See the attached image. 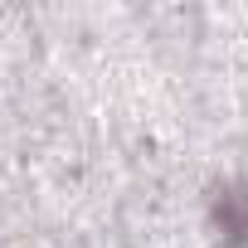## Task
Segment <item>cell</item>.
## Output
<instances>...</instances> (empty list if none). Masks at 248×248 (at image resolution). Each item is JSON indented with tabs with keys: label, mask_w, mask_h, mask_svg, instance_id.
<instances>
[{
	"label": "cell",
	"mask_w": 248,
	"mask_h": 248,
	"mask_svg": "<svg viewBox=\"0 0 248 248\" xmlns=\"http://www.w3.org/2000/svg\"><path fill=\"white\" fill-rule=\"evenodd\" d=\"M204 229L214 248H248V175H224L209 185Z\"/></svg>",
	"instance_id": "1"
}]
</instances>
